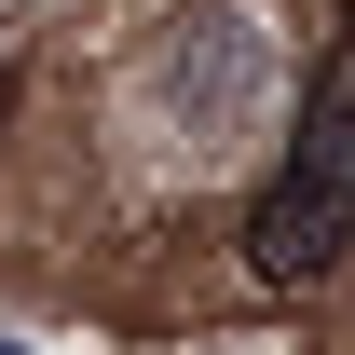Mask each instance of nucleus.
Instances as JSON below:
<instances>
[{"label": "nucleus", "instance_id": "nucleus-2", "mask_svg": "<svg viewBox=\"0 0 355 355\" xmlns=\"http://www.w3.org/2000/svg\"><path fill=\"white\" fill-rule=\"evenodd\" d=\"M260 96H273L260 14H191V28L150 55V110L178 123V150H191V164H205V150H232V137L260 123Z\"/></svg>", "mask_w": 355, "mask_h": 355}, {"label": "nucleus", "instance_id": "nucleus-1", "mask_svg": "<svg viewBox=\"0 0 355 355\" xmlns=\"http://www.w3.org/2000/svg\"><path fill=\"white\" fill-rule=\"evenodd\" d=\"M342 246H355V42L314 55V96H301V123H287V150H273L260 219H246V260L273 287H314Z\"/></svg>", "mask_w": 355, "mask_h": 355}, {"label": "nucleus", "instance_id": "nucleus-3", "mask_svg": "<svg viewBox=\"0 0 355 355\" xmlns=\"http://www.w3.org/2000/svg\"><path fill=\"white\" fill-rule=\"evenodd\" d=\"M0 110H14V69H0Z\"/></svg>", "mask_w": 355, "mask_h": 355}, {"label": "nucleus", "instance_id": "nucleus-4", "mask_svg": "<svg viewBox=\"0 0 355 355\" xmlns=\"http://www.w3.org/2000/svg\"><path fill=\"white\" fill-rule=\"evenodd\" d=\"M0 355H14V342H0Z\"/></svg>", "mask_w": 355, "mask_h": 355}]
</instances>
